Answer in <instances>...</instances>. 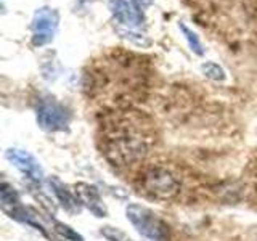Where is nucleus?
<instances>
[{
    "label": "nucleus",
    "mask_w": 257,
    "mask_h": 241,
    "mask_svg": "<svg viewBox=\"0 0 257 241\" xmlns=\"http://www.w3.org/2000/svg\"><path fill=\"white\" fill-rule=\"evenodd\" d=\"M148 69L142 56L125 50H111L95 60L85 74V88L96 98L124 106L142 96Z\"/></svg>",
    "instance_id": "f257e3e1"
},
{
    "label": "nucleus",
    "mask_w": 257,
    "mask_h": 241,
    "mask_svg": "<svg viewBox=\"0 0 257 241\" xmlns=\"http://www.w3.org/2000/svg\"><path fill=\"white\" fill-rule=\"evenodd\" d=\"M153 142L151 120L139 111H112L101 126V150L114 166H131L143 159Z\"/></svg>",
    "instance_id": "f03ea898"
},
{
    "label": "nucleus",
    "mask_w": 257,
    "mask_h": 241,
    "mask_svg": "<svg viewBox=\"0 0 257 241\" xmlns=\"http://www.w3.org/2000/svg\"><path fill=\"white\" fill-rule=\"evenodd\" d=\"M127 219L134 225V228L142 236L151 241H167L169 239V227L167 223L155 214L151 209L140 204H128L125 209Z\"/></svg>",
    "instance_id": "7ed1b4c3"
},
{
    "label": "nucleus",
    "mask_w": 257,
    "mask_h": 241,
    "mask_svg": "<svg viewBox=\"0 0 257 241\" xmlns=\"http://www.w3.org/2000/svg\"><path fill=\"white\" fill-rule=\"evenodd\" d=\"M143 191L156 199H172L180 190L175 177L163 167H151L142 175Z\"/></svg>",
    "instance_id": "20e7f679"
},
{
    "label": "nucleus",
    "mask_w": 257,
    "mask_h": 241,
    "mask_svg": "<svg viewBox=\"0 0 257 241\" xmlns=\"http://www.w3.org/2000/svg\"><path fill=\"white\" fill-rule=\"evenodd\" d=\"M39 126L48 132L64 131L69 124V112L63 104L55 100H44L37 109Z\"/></svg>",
    "instance_id": "39448f33"
},
{
    "label": "nucleus",
    "mask_w": 257,
    "mask_h": 241,
    "mask_svg": "<svg viewBox=\"0 0 257 241\" xmlns=\"http://www.w3.org/2000/svg\"><path fill=\"white\" fill-rule=\"evenodd\" d=\"M5 158L32 182L40 183L44 180V169H42V166H40L39 161L32 156L29 151L12 148L5 153Z\"/></svg>",
    "instance_id": "423d86ee"
},
{
    "label": "nucleus",
    "mask_w": 257,
    "mask_h": 241,
    "mask_svg": "<svg viewBox=\"0 0 257 241\" xmlns=\"http://www.w3.org/2000/svg\"><path fill=\"white\" fill-rule=\"evenodd\" d=\"M74 195L80 201V204L85 206L95 217H104L106 215V206L103 204L101 195L96 187L90 183H76L74 185Z\"/></svg>",
    "instance_id": "0eeeda50"
},
{
    "label": "nucleus",
    "mask_w": 257,
    "mask_h": 241,
    "mask_svg": "<svg viewBox=\"0 0 257 241\" xmlns=\"http://www.w3.org/2000/svg\"><path fill=\"white\" fill-rule=\"evenodd\" d=\"M50 187L55 193V196L58 198V201L61 203V206L66 209L68 212L80 211V201L77 199V196L72 195V193L64 187L58 179H50Z\"/></svg>",
    "instance_id": "6e6552de"
},
{
    "label": "nucleus",
    "mask_w": 257,
    "mask_h": 241,
    "mask_svg": "<svg viewBox=\"0 0 257 241\" xmlns=\"http://www.w3.org/2000/svg\"><path fill=\"white\" fill-rule=\"evenodd\" d=\"M0 204H2V209L7 214H10L21 204L18 193L15 191L13 187H10V185L5 182L2 183V187H0Z\"/></svg>",
    "instance_id": "1a4fd4ad"
},
{
    "label": "nucleus",
    "mask_w": 257,
    "mask_h": 241,
    "mask_svg": "<svg viewBox=\"0 0 257 241\" xmlns=\"http://www.w3.org/2000/svg\"><path fill=\"white\" fill-rule=\"evenodd\" d=\"M56 235H60L64 241H84V238L79 235L77 231L72 230L69 225L63 223V222H55V228Z\"/></svg>",
    "instance_id": "9d476101"
},
{
    "label": "nucleus",
    "mask_w": 257,
    "mask_h": 241,
    "mask_svg": "<svg viewBox=\"0 0 257 241\" xmlns=\"http://www.w3.org/2000/svg\"><path fill=\"white\" fill-rule=\"evenodd\" d=\"M101 235L108 241H134L127 233H124L122 230H119L116 227H109V225L101 228Z\"/></svg>",
    "instance_id": "9b49d317"
},
{
    "label": "nucleus",
    "mask_w": 257,
    "mask_h": 241,
    "mask_svg": "<svg viewBox=\"0 0 257 241\" xmlns=\"http://www.w3.org/2000/svg\"><path fill=\"white\" fill-rule=\"evenodd\" d=\"M203 71L206 72V74L209 76V77H212V79H215V80H222L225 76H223V71L217 66V64H214V63H209V64H204L203 66Z\"/></svg>",
    "instance_id": "f8f14e48"
}]
</instances>
